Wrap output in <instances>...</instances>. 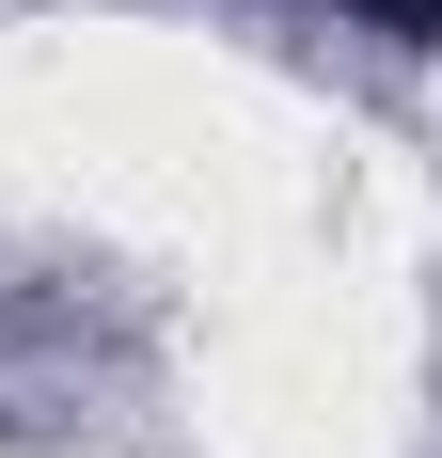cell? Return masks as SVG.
Returning <instances> with one entry per match:
<instances>
[{"mask_svg": "<svg viewBox=\"0 0 442 458\" xmlns=\"http://www.w3.org/2000/svg\"><path fill=\"white\" fill-rule=\"evenodd\" d=\"M348 16H379L395 47H442V0H348Z\"/></svg>", "mask_w": 442, "mask_h": 458, "instance_id": "1", "label": "cell"}]
</instances>
